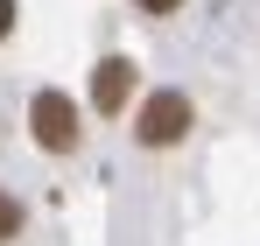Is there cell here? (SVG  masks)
Wrapping results in <instances>:
<instances>
[{"mask_svg":"<svg viewBox=\"0 0 260 246\" xmlns=\"http://www.w3.org/2000/svg\"><path fill=\"white\" fill-rule=\"evenodd\" d=\"M28 134H36L43 155H71V148L85 141V120H78L71 91H36V99H28Z\"/></svg>","mask_w":260,"mask_h":246,"instance_id":"obj_1","label":"cell"},{"mask_svg":"<svg viewBox=\"0 0 260 246\" xmlns=\"http://www.w3.org/2000/svg\"><path fill=\"white\" fill-rule=\"evenodd\" d=\"M134 7H141V14H176L183 0H134Z\"/></svg>","mask_w":260,"mask_h":246,"instance_id":"obj_5","label":"cell"},{"mask_svg":"<svg viewBox=\"0 0 260 246\" xmlns=\"http://www.w3.org/2000/svg\"><path fill=\"white\" fill-rule=\"evenodd\" d=\"M14 36V0H0V42Z\"/></svg>","mask_w":260,"mask_h":246,"instance_id":"obj_6","label":"cell"},{"mask_svg":"<svg viewBox=\"0 0 260 246\" xmlns=\"http://www.w3.org/2000/svg\"><path fill=\"white\" fill-rule=\"evenodd\" d=\"M134 78H141V71H134V56H106V64L91 71V106H99L106 120H113V113H127Z\"/></svg>","mask_w":260,"mask_h":246,"instance_id":"obj_3","label":"cell"},{"mask_svg":"<svg viewBox=\"0 0 260 246\" xmlns=\"http://www.w3.org/2000/svg\"><path fill=\"white\" fill-rule=\"evenodd\" d=\"M21 225H28L21 197H14V190H0V246H14V239H21Z\"/></svg>","mask_w":260,"mask_h":246,"instance_id":"obj_4","label":"cell"},{"mask_svg":"<svg viewBox=\"0 0 260 246\" xmlns=\"http://www.w3.org/2000/svg\"><path fill=\"white\" fill-rule=\"evenodd\" d=\"M183 134H190V99H183V91H155V99L134 113V141H141V148H176Z\"/></svg>","mask_w":260,"mask_h":246,"instance_id":"obj_2","label":"cell"}]
</instances>
